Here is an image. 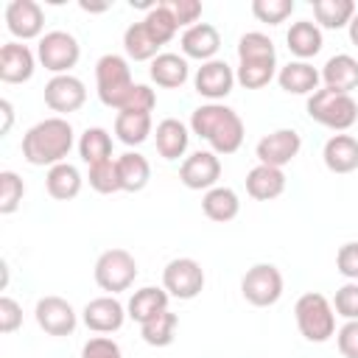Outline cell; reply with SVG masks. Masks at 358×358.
Here are the masks:
<instances>
[{
    "label": "cell",
    "instance_id": "4dcf8cb0",
    "mask_svg": "<svg viewBox=\"0 0 358 358\" xmlns=\"http://www.w3.org/2000/svg\"><path fill=\"white\" fill-rule=\"evenodd\" d=\"M115 134L123 145H140L151 134V115L143 112H117L115 117Z\"/></svg>",
    "mask_w": 358,
    "mask_h": 358
},
{
    "label": "cell",
    "instance_id": "d590c367",
    "mask_svg": "<svg viewBox=\"0 0 358 358\" xmlns=\"http://www.w3.org/2000/svg\"><path fill=\"white\" fill-rule=\"evenodd\" d=\"M238 62H277L274 42L260 31L243 34L238 39Z\"/></svg>",
    "mask_w": 358,
    "mask_h": 358
},
{
    "label": "cell",
    "instance_id": "cb8c5ba5",
    "mask_svg": "<svg viewBox=\"0 0 358 358\" xmlns=\"http://www.w3.org/2000/svg\"><path fill=\"white\" fill-rule=\"evenodd\" d=\"M151 81L157 87H165V90H176L187 81L190 70H187V59L179 56V53H159L154 62H151Z\"/></svg>",
    "mask_w": 358,
    "mask_h": 358
},
{
    "label": "cell",
    "instance_id": "e0dca14e",
    "mask_svg": "<svg viewBox=\"0 0 358 358\" xmlns=\"http://www.w3.org/2000/svg\"><path fill=\"white\" fill-rule=\"evenodd\" d=\"M34 53L22 42H6L0 48V78L6 84H22L34 76Z\"/></svg>",
    "mask_w": 358,
    "mask_h": 358
},
{
    "label": "cell",
    "instance_id": "e575fe53",
    "mask_svg": "<svg viewBox=\"0 0 358 358\" xmlns=\"http://www.w3.org/2000/svg\"><path fill=\"white\" fill-rule=\"evenodd\" d=\"M143 25H145V31L151 34V39H154L159 48L168 45V42L176 36V31H179V25H176L173 14L165 8V3H157L154 8H148V14L143 17Z\"/></svg>",
    "mask_w": 358,
    "mask_h": 358
},
{
    "label": "cell",
    "instance_id": "7bdbcfd3",
    "mask_svg": "<svg viewBox=\"0 0 358 358\" xmlns=\"http://www.w3.org/2000/svg\"><path fill=\"white\" fill-rule=\"evenodd\" d=\"M154 106H157L154 90L148 84H134V90L129 92V98H126V103H123L120 112H143V115H151Z\"/></svg>",
    "mask_w": 358,
    "mask_h": 358
},
{
    "label": "cell",
    "instance_id": "836d02e7",
    "mask_svg": "<svg viewBox=\"0 0 358 358\" xmlns=\"http://www.w3.org/2000/svg\"><path fill=\"white\" fill-rule=\"evenodd\" d=\"M176 324H179V316L176 313L159 310L157 316H151L148 322L140 324V336L151 347H168L173 341V336H176Z\"/></svg>",
    "mask_w": 358,
    "mask_h": 358
},
{
    "label": "cell",
    "instance_id": "681fc988",
    "mask_svg": "<svg viewBox=\"0 0 358 358\" xmlns=\"http://www.w3.org/2000/svg\"><path fill=\"white\" fill-rule=\"evenodd\" d=\"M347 31H350V42L358 48V11H355V17L350 20V25H347Z\"/></svg>",
    "mask_w": 358,
    "mask_h": 358
},
{
    "label": "cell",
    "instance_id": "f907efd6",
    "mask_svg": "<svg viewBox=\"0 0 358 358\" xmlns=\"http://www.w3.org/2000/svg\"><path fill=\"white\" fill-rule=\"evenodd\" d=\"M81 8H84V11H106L109 6H90V3H81Z\"/></svg>",
    "mask_w": 358,
    "mask_h": 358
},
{
    "label": "cell",
    "instance_id": "3957f363",
    "mask_svg": "<svg viewBox=\"0 0 358 358\" xmlns=\"http://www.w3.org/2000/svg\"><path fill=\"white\" fill-rule=\"evenodd\" d=\"M294 319L299 333L313 344H322L336 333V310L324 294L316 291L302 294L294 305Z\"/></svg>",
    "mask_w": 358,
    "mask_h": 358
},
{
    "label": "cell",
    "instance_id": "f35d334b",
    "mask_svg": "<svg viewBox=\"0 0 358 358\" xmlns=\"http://www.w3.org/2000/svg\"><path fill=\"white\" fill-rule=\"evenodd\" d=\"M90 187L95 193H117L120 190V179H117V162L115 159H106V162H98V165H90Z\"/></svg>",
    "mask_w": 358,
    "mask_h": 358
},
{
    "label": "cell",
    "instance_id": "30bf717a",
    "mask_svg": "<svg viewBox=\"0 0 358 358\" xmlns=\"http://www.w3.org/2000/svg\"><path fill=\"white\" fill-rule=\"evenodd\" d=\"M193 87L201 98H207L210 103H218L221 98H227L235 87V73L227 62L221 59H213V62H204L196 76H193Z\"/></svg>",
    "mask_w": 358,
    "mask_h": 358
},
{
    "label": "cell",
    "instance_id": "6da1fadb",
    "mask_svg": "<svg viewBox=\"0 0 358 358\" xmlns=\"http://www.w3.org/2000/svg\"><path fill=\"white\" fill-rule=\"evenodd\" d=\"M190 129L193 134H199L201 140L210 143L213 154H235L243 143V120L235 109L224 106V103H201L193 109L190 115Z\"/></svg>",
    "mask_w": 358,
    "mask_h": 358
},
{
    "label": "cell",
    "instance_id": "5b68a950",
    "mask_svg": "<svg viewBox=\"0 0 358 358\" xmlns=\"http://www.w3.org/2000/svg\"><path fill=\"white\" fill-rule=\"evenodd\" d=\"M308 115L319 126H327L333 131H347L358 120V103L352 95L333 92V90H316L308 98Z\"/></svg>",
    "mask_w": 358,
    "mask_h": 358
},
{
    "label": "cell",
    "instance_id": "4fadbf2b",
    "mask_svg": "<svg viewBox=\"0 0 358 358\" xmlns=\"http://www.w3.org/2000/svg\"><path fill=\"white\" fill-rule=\"evenodd\" d=\"M34 316H36V324L48 336H70L78 322L73 305L62 296H42L34 308Z\"/></svg>",
    "mask_w": 358,
    "mask_h": 358
},
{
    "label": "cell",
    "instance_id": "603a6c76",
    "mask_svg": "<svg viewBox=\"0 0 358 358\" xmlns=\"http://www.w3.org/2000/svg\"><path fill=\"white\" fill-rule=\"evenodd\" d=\"M154 140H157V151L162 159L173 162L179 159L185 151H187V143H190V134H187V126L176 117H165L157 123V131H154Z\"/></svg>",
    "mask_w": 358,
    "mask_h": 358
},
{
    "label": "cell",
    "instance_id": "c3c4849f",
    "mask_svg": "<svg viewBox=\"0 0 358 358\" xmlns=\"http://www.w3.org/2000/svg\"><path fill=\"white\" fill-rule=\"evenodd\" d=\"M0 112H3V126H0V134H8L11 129V120H14V109H11V101H0Z\"/></svg>",
    "mask_w": 358,
    "mask_h": 358
},
{
    "label": "cell",
    "instance_id": "52a82bcc",
    "mask_svg": "<svg viewBox=\"0 0 358 358\" xmlns=\"http://www.w3.org/2000/svg\"><path fill=\"white\" fill-rule=\"evenodd\" d=\"M241 294L255 308H268L282 296V274L271 263L252 266L241 280Z\"/></svg>",
    "mask_w": 358,
    "mask_h": 358
},
{
    "label": "cell",
    "instance_id": "9c48e42d",
    "mask_svg": "<svg viewBox=\"0 0 358 358\" xmlns=\"http://www.w3.org/2000/svg\"><path fill=\"white\" fill-rule=\"evenodd\" d=\"M162 288L176 299H193L204 288V268L193 257H173L162 271Z\"/></svg>",
    "mask_w": 358,
    "mask_h": 358
},
{
    "label": "cell",
    "instance_id": "f546056e",
    "mask_svg": "<svg viewBox=\"0 0 358 358\" xmlns=\"http://www.w3.org/2000/svg\"><path fill=\"white\" fill-rule=\"evenodd\" d=\"M313 17L322 28L338 31V28H347L350 20L355 17V3L352 0H313Z\"/></svg>",
    "mask_w": 358,
    "mask_h": 358
},
{
    "label": "cell",
    "instance_id": "5bb4252c",
    "mask_svg": "<svg viewBox=\"0 0 358 358\" xmlns=\"http://www.w3.org/2000/svg\"><path fill=\"white\" fill-rule=\"evenodd\" d=\"M6 28L17 39H36L45 28V11L36 0H11L6 6ZM42 39V36H39Z\"/></svg>",
    "mask_w": 358,
    "mask_h": 358
},
{
    "label": "cell",
    "instance_id": "277c9868",
    "mask_svg": "<svg viewBox=\"0 0 358 358\" xmlns=\"http://www.w3.org/2000/svg\"><path fill=\"white\" fill-rule=\"evenodd\" d=\"M95 84H98V98L103 106L109 109H123L129 92L134 90V81H131V67L123 56L117 53H106L98 59L95 64Z\"/></svg>",
    "mask_w": 358,
    "mask_h": 358
},
{
    "label": "cell",
    "instance_id": "484cf974",
    "mask_svg": "<svg viewBox=\"0 0 358 358\" xmlns=\"http://www.w3.org/2000/svg\"><path fill=\"white\" fill-rule=\"evenodd\" d=\"M285 42H288V50L294 56H299V62L316 56L322 50V31L316 22L310 20H299V22H291L288 34H285Z\"/></svg>",
    "mask_w": 358,
    "mask_h": 358
},
{
    "label": "cell",
    "instance_id": "60d3db41",
    "mask_svg": "<svg viewBox=\"0 0 358 358\" xmlns=\"http://www.w3.org/2000/svg\"><path fill=\"white\" fill-rule=\"evenodd\" d=\"M333 310L338 313V316H344L347 322H352V319H358V282H344L338 291H336V296H333Z\"/></svg>",
    "mask_w": 358,
    "mask_h": 358
},
{
    "label": "cell",
    "instance_id": "4316f807",
    "mask_svg": "<svg viewBox=\"0 0 358 358\" xmlns=\"http://www.w3.org/2000/svg\"><path fill=\"white\" fill-rule=\"evenodd\" d=\"M45 187H48L50 199H56V201H70V199H76L78 190H81V173H78L76 165L59 162V165L48 168Z\"/></svg>",
    "mask_w": 358,
    "mask_h": 358
},
{
    "label": "cell",
    "instance_id": "8d00e7d4",
    "mask_svg": "<svg viewBox=\"0 0 358 358\" xmlns=\"http://www.w3.org/2000/svg\"><path fill=\"white\" fill-rule=\"evenodd\" d=\"M277 73V62H238L235 81L246 90H260L266 87Z\"/></svg>",
    "mask_w": 358,
    "mask_h": 358
},
{
    "label": "cell",
    "instance_id": "f6af8a7d",
    "mask_svg": "<svg viewBox=\"0 0 358 358\" xmlns=\"http://www.w3.org/2000/svg\"><path fill=\"white\" fill-rule=\"evenodd\" d=\"M81 358H123L117 341L106 338V336H95L81 347Z\"/></svg>",
    "mask_w": 358,
    "mask_h": 358
},
{
    "label": "cell",
    "instance_id": "ac0fdd59",
    "mask_svg": "<svg viewBox=\"0 0 358 358\" xmlns=\"http://www.w3.org/2000/svg\"><path fill=\"white\" fill-rule=\"evenodd\" d=\"M218 48H221V36H218V28L210 22H196V25L185 28V34H182L185 59H199L204 64V62H213Z\"/></svg>",
    "mask_w": 358,
    "mask_h": 358
},
{
    "label": "cell",
    "instance_id": "f1b7e54d",
    "mask_svg": "<svg viewBox=\"0 0 358 358\" xmlns=\"http://www.w3.org/2000/svg\"><path fill=\"white\" fill-rule=\"evenodd\" d=\"M168 291L165 288H154V285H145V288H140V291H134L131 294V299H129V305H126V310H129V316L134 319V322H148L151 316H157L159 310H168Z\"/></svg>",
    "mask_w": 358,
    "mask_h": 358
},
{
    "label": "cell",
    "instance_id": "ffe728a7",
    "mask_svg": "<svg viewBox=\"0 0 358 358\" xmlns=\"http://www.w3.org/2000/svg\"><path fill=\"white\" fill-rule=\"evenodd\" d=\"M319 81H322V73L308 62H288L277 73L280 90H285L291 95H308L310 98L319 90Z\"/></svg>",
    "mask_w": 358,
    "mask_h": 358
},
{
    "label": "cell",
    "instance_id": "7a4b0ae2",
    "mask_svg": "<svg viewBox=\"0 0 358 358\" xmlns=\"http://www.w3.org/2000/svg\"><path fill=\"white\" fill-rule=\"evenodd\" d=\"M70 148H73V126L64 117H45L22 134V157L36 168L42 165L53 168L64 162Z\"/></svg>",
    "mask_w": 358,
    "mask_h": 358
},
{
    "label": "cell",
    "instance_id": "83f0119b",
    "mask_svg": "<svg viewBox=\"0 0 358 358\" xmlns=\"http://www.w3.org/2000/svg\"><path fill=\"white\" fill-rule=\"evenodd\" d=\"M201 210H204V215H207L210 221L227 224V221H232V218L241 213V201H238V193H235L232 187L215 185V187H210V190L204 193Z\"/></svg>",
    "mask_w": 358,
    "mask_h": 358
},
{
    "label": "cell",
    "instance_id": "7dc6e473",
    "mask_svg": "<svg viewBox=\"0 0 358 358\" xmlns=\"http://www.w3.org/2000/svg\"><path fill=\"white\" fill-rule=\"evenodd\" d=\"M336 341H338V352L344 358H358V319L344 322L338 336H336Z\"/></svg>",
    "mask_w": 358,
    "mask_h": 358
},
{
    "label": "cell",
    "instance_id": "8992f818",
    "mask_svg": "<svg viewBox=\"0 0 358 358\" xmlns=\"http://www.w3.org/2000/svg\"><path fill=\"white\" fill-rule=\"evenodd\" d=\"M36 56H39L42 67L50 70L53 76H67L70 67H76V62L81 56V48H78V39L73 34L48 31L36 45Z\"/></svg>",
    "mask_w": 358,
    "mask_h": 358
},
{
    "label": "cell",
    "instance_id": "bcb514c9",
    "mask_svg": "<svg viewBox=\"0 0 358 358\" xmlns=\"http://www.w3.org/2000/svg\"><path fill=\"white\" fill-rule=\"evenodd\" d=\"M22 324V308L11 296H0V333H14Z\"/></svg>",
    "mask_w": 358,
    "mask_h": 358
},
{
    "label": "cell",
    "instance_id": "7c38bea8",
    "mask_svg": "<svg viewBox=\"0 0 358 358\" xmlns=\"http://www.w3.org/2000/svg\"><path fill=\"white\" fill-rule=\"evenodd\" d=\"M299 148H302L299 131H294V129H277V131L266 134V137L257 143L255 154H257L260 165L282 168V165H288V162L299 154Z\"/></svg>",
    "mask_w": 358,
    "mask_h": 358
},
{
    "label": "cell",
    "instance_id": "ab89813d",
    "mask_svg": "<svg viewBox=\"0 0 358 358\" xmlns=\"http://www.w3.org/2000/svg\"><path fill=\"white\" fill-rule=\"evenodd\" d=\"M291 11H294V0H252V14L268 25L285 22V17H291Z\"/></svg>",
    "mask_w": 358,
    "mask_h": 358
},
{
    "label": "cell",
    "instance_id": "d6a6232c",
    "mask_svg": "<svg viewBox=\"0 0 358 358\" xmlns=\"http://www.w3.org/2000/svg\"><path fill=\"white\" fill-rule=\"evenodd\" d=\"M123 48H126V56L134 59V62H154L159 53V45L151 39V34L145 31L143 22H131L126 31H123Z\"/></svg>",
    "mask_w": 358,
    "mask_h": 358
},
{
    "label": "cell",
    "instance_id": "ba28073f",
    "mask_svg": "<svg viewBox=\"0 0 358 358\" xmlns=\"http://www.w3.org/2000/svg\"><path fill=\"white\" fill-rule=\"evenodd\" d=\"M137 277V260L126 252V249H106L98 260H95V282L109 291H126Z\"/></svg>",
    "mask_w": 358,
    "mask_h": 358
},
{
    "label": "cell",
    "instance_id": "d6986e66",
    "mask_svg": "<svg viewBox=\"0 0 358 358\" xmlns=\"http://www.w3.org/2000/svg\"><path fill=\"white\" fill-rule=\"evenodd\" d=\"M322 81H324V90L350 95L358 87V62L350 53L330 56L324 62V67H322Z\"/></svg>",
    "mask_w": 358,
    "mask_h": 358
},
{
    "label": "cell",
    "instance_id": "9a60e30c",
    "mask_svg": "<svg viewBox=\"0 0 358 358\" xmlns=\"http://www.w3.org/2000/svg\"><path fill=\"white\" fill-rule=\"evenodd\" d=\"M218 176H221V162H218V154L213 151H196L179 168V179L190 190H210L215 187Z\"/></svg>",
    "mask_w": 358,
    "mask_h": 358
},
{
    "label": "cell",
    "instance_id": "74e56055",
    "mask_svg": "<svg viewBox=\"0 0 358 358\" xmlns=\"http://www.w3.org/2000/svg\"><path fill=\"white\" fill-rule=\"evenodd\" d=\"M25 196V182L14 171H0V213L11 215Z\"/></svg>",
    "mask_w": 358,
    "mask_h": 358
},
{
    "label": "cell",
    "instance_id": "b9f144b4",
    "mask_svg": "<svg viewBox=\"0 0 358 358\" xmlns=\"http://www.w3.org/2000/svg\"><path fill=\"white\" fill-rule=\"evenodd\" d=\"M165 3V8L173 14V20H176V25L182 28V25H196L199 22V17H201V3L199 0H162Z\"/></svg>",
    "mask_w": 358,
    "mask_h": 358
},
{
    "label": "cell",
    "instance_id": "2e32d148",
    "mask_svg": "<svg viewBox=\"0 0 358 358\" xmlns=\"http://www.w3.org/2000/svg\"><path fill=\"white\" fill-rule=\"evenodd\" d=\"M126 316V308L115 296H95L81 310V319L92 333H115L123 327Z\"/></svg>",
    "mask_w": 358,
    "mask_h": 358
},
{
    "label": "cell",
    "instance_id": "1f68e13d",
    "mask_svg": "<svg viewBox=\"0 0 358 358\" xmlns=\"http://www.w3.org/2000/svg\"><path fill=\"white\" fill-rule=\"evenodd\" d=\"M78 154L87 165H98V162H106L112 159V134L101 126H92L81 134L78 140Z\"/></svg>",
    "mask_w": 358,
    "mask_h": 358
},
{
    "label": "cell",
    "instance_id": "8fae6325",
    "mask_svg": "<svg viewBox=\"0 0 358 358\" xmlns=\"http://www.w3.org/2000/svg\"><path fill=\"white\" fill-rule=\"evenodd\" d=\"M87 101V87L81 78L76 76H53L48 84H45V103L59 112V115H70V112H78Z\"/></svg>",
    "mask_w": 358,
    "mask_h": 358
},
{
    "label": "cell",
    "instance_id": "7402d4cb",
    "mask_svg": "<svg viewBox=\"0 0 358 358\" xmlns=\"http://www.w3.org/2000/svg\"><path fill=\"white\" fill-rule=\"evenodd\" d=\"M282 190H285V173H282V168L255 165L246 173V193L255 201H271V199L282 196Z\"/></svg>",
    "mask_w": 358,
    "mask_h": 358
},
{
    "label": "cell",
    "instance_id": "44dd1931",
    "mask_svg": "<svg viewBox=\"0 0 358 358\" xmlns=\"http://www.w3.org/2000/svg\"><path fill=\"white\" fill-rule=\"evenodd\" d=\"M322 159L333 173H352L358 168V140L352 134H333L322 148Z\"/></svg>",
    "mask_w": 358,
    "mask_h": 358
},
{
    "label": "cell",
    "instance_id": "d4e9b609",
    "mask_svg": "<svg viewBox=\"0 0 358 358\" xmlns=\"http://www.w3.org/2000/svg\"><path fill=\"white\" fill-rule=\"evenodd\" d=\"M115 162H117L120 190H126V193H140V190L148 185V179H151V165H148V159H145L143 154L126 151V154H120Z\"/></svg>",
    "mask_w": 358,
    "mask_h": 358
},
{
    "label": "cell",
    "instance_id": "ee69618b",
    "mask_svg": "<svg viewBox=\"0 0 358 358\" xmlns=\"http://www.w3.org/2000/svg\"><path fill=\"white\" fill-rule=\"evenodd\" d=\"M336 268L347 280H358V241H350L336 252Z\"/></svg>",
    "mask_w": 358,
    "mask_h": 358
}]
</instances>
